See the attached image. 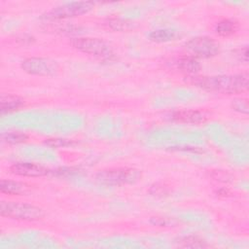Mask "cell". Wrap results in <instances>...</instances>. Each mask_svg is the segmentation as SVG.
I'll list each match as a JSON object with an SVG mask.
<instances>
[{"label":"cell","mask_w":249,"mask_h":249,"mask_svg":"<svg viewBox=\"0 0 249 249\" xmlns=\"http://www.w3.org/2000/svg\"><path fill=\"white\" fill-rule=\"evenodd\" d=\"M186 82L207 91L223 94H238L248 89L249 80L246 73L219 76H187Z\"/></svg>","instance_id":"6da1fadb"},{"label":"cell","mask_w":249,"mask_h":249,"mask_svg":"<svg viewBox=\"0 0 249 249\" xmlns=\"http://www.w3.org/2000/svg\"><path fill=\"white\" fill-rule=\"evenodd\" d=\"M1 216L19 221H38L44 218V210L36 205L19 201H2Z\"/></svg>","instance_id":"7a4b0ae2"},{"label":"cell","mask_w":249,"mask_h":249,"mask_svg":"<svg viewBox=\"0 0 249 249\" xmlns=\"http://www.w3.org/2000/svg\"><path fill=\"white\" fill-rule=\"evenodd\" d=\"M142 177V172L133 167H115L99 171L95 178L104 185L124 186L137 183Z\"/></svg>","instance_id":"3957f363"},{"label":"cell","mask_w":249,"mask_h":249,"mask_svg":"<svg viewBox=\"0 0 249 249\" xmlns=\"http://www.w3.org/2000/svg\"><path fill=\"white\" fill-rule=\"evenodd\" d=\"M69 43L74 49L96 58L108 59L113 56L111 46L100 38L76 37L72 38Z\"/></svg>","instance_id":"277c9868"},{"label":"cell","mask_w":249,"mask_h":249,"mask_svg":"<svg viewBox=\"0 0 249 249\" xmlns=\"http://www.w3.org/2000/svg\"><path fill=\"white\" fill-rule=\"evenodd\" d=\"M185 49L194 57L210 58L220 53V44L209 36H197L185 43Z\"/></svg>","instance_id":"5b68a950"},{"label":"cell","mask_w":249,"mask_h":249,"mask_svg":"<svg viewBox=\"0 0 249 249\" xmlns=\"http://www.w3.org/2000/svg\"><path fill=\"white\" fill-rule=\"evenodd\" d=\"M94 8V3L89 1H77V2H68L57 6L48 13H46L43 18L49 20H57L67 18L79 17L85 14H88Z\"/></svg>","instance_id":"8992f818"},{"label":"cell","mask_w":249,"mask_h":249,"mask_svg":"<svg viewBox=\"0 0 249 249\" xmlns=\"http://www.w3.org/2000/svg\"><path fill=\"white\" fill-rule=\"evenodd\" d=\"M20 67L29 75L42 77L55 76L59 71L58 63L47 57H28L21 62Z\"/></svg>","instance_id":"52a82bcc"},{"label":"cell","mask_w":249,"mask_h":249,"mask_svg":"<svg viewBox=\"0 0 249 249\" xmlns=\"http://www.w3.org/2000/svg\"><path fill=\"white\" fill-rule=\"evenodd\" d=\"M11 173L23 177H42L50 173V170L33 162H17L10 166Z\"/></svg>","instance_id":"ba28073f"},{"label":"cell","mask_w":249,"mask_h":249,"mask_svg":"<svg viewBox=\"0 0 249 249\" xmlns=\"http://www.w3.org/2000/svg\"><path fill=\"white\" fill-rule=\"evenodd\" d=\"M209 117V113L204 110H179L172 114L171 119L179 123L198 124L205 123Z\"/></svg>","instance_id":"9c48e42d"},{"label":"cell","mask_w":249,"mask_h":249,"mask_svg":"<svg viewBox=\"0 0 249 249\" xmlns=\"http://www.w3.org/2000/svg\"><path fill=\"white\" fill-rule=\"evenodd\" d=\"M181 36L180 32L173 28H161L152 31L149 34V39L156 43H166L175 41Z\"/></svg>","instance_id":"30bf717a"},{"label":"cell","mask_w":249,"mask_h":249,"mask_svg":"<svg viewBox=\"0 0 249 249\" xmlns=\"http://www.w3.org/2000/svg\"><path fill=\"white\" fill-rule=\"evenodd\" d=\"M177 67L181 72L187 74V76H193L199 72L200 63L196 57L192 55H185L178 59Z\"/></svg>","instance_id":"8fae6325"},{"label":"cell","mask_w":249,"mask_h":249,"mask_svg":"<svg viewBox=\"0 0 249 249\" xmlns=\"http://www.w3.org/2000/svg\"><path fill=\"white\" fill-rule=\"evenodd\" d=\"M23 104H24V100L18 95L7 94V95L1 96L0 108H1L2 114L18 110L23 106Z\"/></svg>","instance_id":"7c38bea8"},{"label":"cell","mask_w":249,"mask_h":249,"mask_svg":"<svg viewBox=\"0 0 249 249\" xmlns=\"http://www.w3.org/2000/svg\"><path fill=\"white\" fill-rule=\"evenodd\" d=\"M239 29V24L235 19L224 18L217 22L215 32L221 37H229L235 34Z\"/></svg>","instance_id":"4fadbf2b"},{"label":"cell","mask_w":249,"mask_h":249,"mask_svg":"<svg viewBox=\"0 0 249 249\" xmlns=\"http://www.w3.org/2000/svg\"><path fill=\"white\" fill-rule=\"evenodd\" d=\"M28 186L25 183H21L14 180H1L0 191L7 195H21L28 191Z\"/></svg>","instance_id":"5bb4252c"},{"label":"cell","mask_w":249,"mask_h":249,"mask_svg":"<svg viewBox=\"0 0 249 249\" xmlns=\"http://www.w3.org/2000/svg\"><path fill=\"white\" fill-rule=\"evenodd\" d=\"M174 243L176 244V246L184 248H204L208 246L206 241L196 235L180 236L175 239Z\"/></svg>","instance_id":"9a60e30c"},{"label":"cell","mask_w":249,"mask_h":249,"mask_svg":"<svg viewBox=\"0 0 249 249\" xmlns=\"http://www.w3.org/2000/svg\"><path fill=\"white\" fill-rule=\"evenodd\" d=\"M106 25L115 31H127L133 28V22L124 18H110L106 21Z\"/></svg>","instance_id":"2e32d148"},{"label":"cell","mask_w":249,"mask_h":249,"mask_svg":"<svg viewBox=\"0 0 249 249\" xmlns=\"http://www.w3.org/2000/svg\"><path fill=\"white\" fill-rule=\"evenodd\" d=\"M2 139L9 144H18L25 142L28 139V136L20 131H10L7 133H4L2 135Z\"/></svg>","instance_id":"e0dca14e"},{"label":"cell","mask_w":249,"mask_h":249,"mask_svg":"<svg viewBox=\"0 0 249 249\" xmlns=\"http://www.w3.org/2000/svg\"><path fill=\"white\" fill-rule=\"evenodd\" d=\"M231 107L234 111L241 114L247 115L249 112V103L246 98H235L234 100H232Z\"/></svg>","instance_id":"ac0fdd59"},{"label":"cell","mask_w":249,"mask_h":249,"mask_svg":"<svg viewBox=\"0 0 249 249\" xmlns=\"http://www.w3.org/2000/svg\"><path fill=\"white\" fill-rule=\"evenodd\" d=\"M48 145H51L53 147H62L71 144V141H67L66 139H48L46 141Z\"/></svg>","instance_id":"d6986e66"}]
</instances>
